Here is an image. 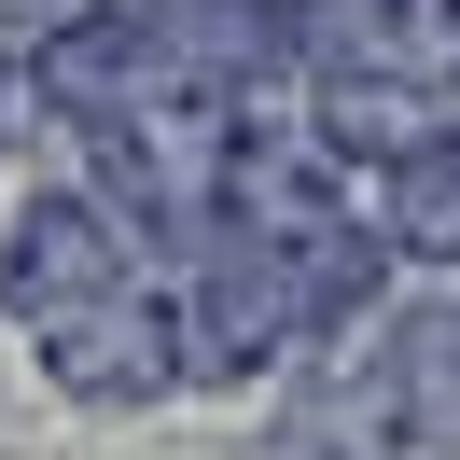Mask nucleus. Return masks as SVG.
Wrapping results in <instances>:
<instances>
[{
  "label": "nucleus",
  "mask_w": 460,
  "mask_h": 460,
  "mask_svg": "<svg viewBox=\"0 0 460 460\" xmlns=\"http://www.w3.org/2000/svg\"><path fill=\"white\" fill-rule=\"evenodd\" d=\"M14 70H29V112H42V126H70V140L126 126V112H140L154 84H168L126 0H70V14H57V29H42V42H29Z\"/></svg>",
  "instance_id": "20e7f679"
},
{
  "label": "nucleus",
  "mask_w": 460,
  "mask_h": 460,
  "mask_svg": "<svg viewBox=\"0 0 460 460\" xmlns=\"http://www.w3.org/2000/svg\"><path fill=\"white\" fill-rule=\"evenodd\" d=\"M447 307H460V293H447Z\"/></svg>",
  "instance_id": "6e6552de"
},
{
  "label": "nucleus",
  "mask_w": 460,
  "mask_h": 460,
  "mask_svg": "<svg viewBox=\"0 0 460 460\" xmlns=\"http://www.w3.org/2000/svg\"><path fill=\"white\" fill-rule=\"evenodd\" d=\"M168 321H181V391L196 376H279V363H307V335H293V265L265 252V237H237V224H209L196 252L168 265Z\"/></svg>",
  "instance_id": "f257e3e1"
},
{
  "label": "nucleus",
  "mask_w": 460,
  "mask_h": 460,
  "mask_svg": "<svg viewBox=\"0 0 460 460\" xmlns=\"http://www.w3.org/2000/svg\"><path fill=\"white\" fill-rule=\"evenodd\" d=\"M126 279H154V265L126 252V224L84 181H42V196L0 209V321H14V335H42V321L98 307V293H126Z\"/></svg>",
  "instance_id": "f03ea898"
},
{
  "label": "nucleus",
  "mask_w": 460,
  "mask_h": 460,
  "mask_svg": "<svg viewBox=\"0 0 460 460\" xmlns=\"http://www.w3.org/2000/svg\"><path fill=\"white\" fill-rule=\"evenodd\" d=\"M29 349H42V376H57L70 404H112V419H140V404H168V391H181V321H168V279L98 293V307L42 321Z\"/></svg>",
  "instance_id": "7ed1b4c3"
},
{
  "label": "nucleus",
  "mask_w": 460,
  "mask_h": 460,
  "mask_svg": "<svg viewBox=\"0 0 460 460\" xmlns=\"http://www.w3.org/2000/svg\"><path fill=\"white\" fill-rule=\"evenodd\" d=\"M265 447H279V460H404L391 391H376L363 335H349V349H307V363H293V391H279V419H265Z\"/></svg>",
  "instance_id": "39448f33"
},
{
  "label": "nucleus",
  "mask_w": 460,
  "mask_h": 460,
  "mask_svg": "<svg viewBox=\"0 0 460 460\" xmlns=\"http://www.w3.org/2000/svg\"><path fill=\"white\" fill-rule=\"evenodd\" d=\"M376 391H391V432L404 460H460V307H391L363 335Z\"/></svg>",
  "instance_id": "423d86ee"
},
{
  "label": "nucleus",
  "mask_w": 460,
  "mask_h": 460,
  "mask_svg": "<svg viewBox=\"0 0 460 460\" xmlns=\"http://www.w3.org/2000/svg\"><path fill=\"white\" fill-rule=\"evenodd\" d=\"M363 224L391 265H460V112L432 126L419 154H391V168L363 181Z\"/></svg>",
  "instance_id": "0eeeda50"
}]
</instances>
